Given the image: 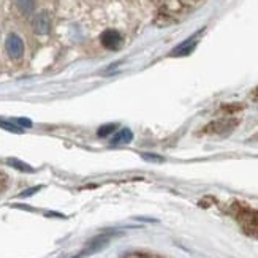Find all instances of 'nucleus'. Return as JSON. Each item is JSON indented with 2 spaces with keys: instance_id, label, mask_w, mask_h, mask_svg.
Masks as SVG:
<instances>
[{
  "instance_id": "obj_10",
  "label": "nucleus",
  "mask_w": 258,
  "mask_h": 258,
  "mask_svg": "<svg viewBox=\"0 0 258 258\" xmlns=\"http://www.w3.org/2000/svg\"><path fill=\"white\" fill-rule=\"evenodd\" d=\"M114 130H116V125H114V124H106V125H102L100 128H98L97 135L100 136V138H105V136H108V135H113Z\"/></svg>"
},
{
  "instance_id": "obj_12",
  "label": "nucleus",
  "mask_w": 258,
  "mask_h": 258,
  "mask_svg": "<svg viewBox=\"0 0 258 258\" xmlns=\"http://www.w3.org/2000/svg\"><path fill=\"white\" fill-rule=\"evenodd\" d=\"M15 124L19 125V127H21V125H23V127H31V125H32V122L29 121V119H16Z\"/></svg>"
},
{
  "instance_id": "obj_14",
  "label": "nucleus",
  "mask_w": 258,
  "mask_h": 258,
  "mask_svg": "<svg viewBox=\"0 0 258 258\" xmlns=\"http://www.w3.org/2000/svg\"><path fill=\"white\" fill-rule=\"evenodd\" d=\"M5 185H7V176H5V174H2V173H0V192L4 190V188H5Z\"/></svg>"
},
{
  "instance_id": "obj_5",
  "label": "nucleus",
  "mask_w": 258,
  "mask_h": 258,
  "mask_svg": "<svg viewBox=\"0 0 258 258\" xmlns=\"http://www.w3.org/2000/svg\"><path fill=\"white\" fill-rule=\"evenodd\" d=\"M196 43H198V32L195 35H192L190 38H187L185 42L177 45L173 49V51L170 53V56L171 57H184V56H188L196 48Z\"/></svg>"
},
{
  "instance_id": "obj_15",
  "label": "nucleus",
  "mask_w": 258,
  "mask_h": 258,
  "mask_svg": "<svg viewBox=\"0 0 258 258\" xmlns=\"http://www.w3.org/2000/svg\"><path fill=\"white\" fill-rule=\"evenodd\" d=\"M143 157H144V158H152L154 162H162V160H163L162 157H158V155H151V154H144Z\"/></svg>"
},
{
  "instance_id": "obj_6",
  "label": "nucleus",
  "mask_w": 258,
  "mask_h": 258,
  "mask_svg": "<svg viewBox=\"0 0 258 258\" xmlns=\"http://www.w3.org/2000/svg\"><path fill=\"white\" fill-rule=\"evenodd\" d=\"M34 31L40 35H45L49 32V27H51V21H49V16L46 13H38L34 18Z\"/></svg>"
},
{
  "instance_id": "obj_1",
  "label": "nucleus",
  "mask_w": 258,
  "mask_h": 258,
  "mask_svg": "<svg viewBox=\"0 0 258 258\" xmlns=\"http://www.w3.org/2000/svg\"><path fill=\"white\" fill-rule=\"evenodd\" d=\"M233 215L234 219L239 222L242 230L250 234V236H258V211L252 209L249 206H244L241 203H234L233 207Z\"/></svg>"
},
{
  "instance_id": "obj_11",
  "label": "nucleus",
  "mask_w": 258,
  "mask_h": 258,
  "mask_svg": "<svg viewBox=\"0 0 258 258\" xmlns=\"http://www.w3.org/2000/svg\"><path fill=\"white\" fill-rule=\"evenodd\" d=\"M0 127L5 128V130L8 132H13V133H21L23 132V128L16 125L15 122H4V121H0Z\"/></svg>"
},
{
  "instance_id": "obj_2",
  "label": "nucleus",
  "mask_w": 258,
  "mask_h": 258,
  "mask_svg": "<svg viewBox=\"0 0 258 258\" xmlns=\"http://www.w3.org/2000/svg\"><path fill=\"white\" fill-rule=\"evenodd\" d=\"M236 127H237L236 119H222V121H214L211 124H207L201 132L209 133V135H228L231 133Z\"/></svg>"
},
{
  "instance_id": "obj_13",
  "label": "nucleus",
  "mask_w": 258,
  "mask_h": 258,
  "mask_svg": "<svg viewBox=\"0 0 258 258\" xmlns=\"http://www.w3.org/2000/svg\"><path fill=\"white\" fill-rule=\"evenodd\" d=\"M40 190V187H35V188H29V190H26V192H23L21 195H19V198H26V196H31V195H34L35 192H38Z\"/></svg>"
},
{
  "instance_id": "obj_4",
  "label": "nucleus",
  "mask_w": 258,
  "mask_h": 258,
  "mask_svg": "<svg viewBox=\"0 0 258 258\" xmlns=\"http://www.w3.org/2000/svg\"><path fill=\"white\" fill-rule=\"evenodd\" d=\"M100 42L102 45L106 48V49H113V51H116V49H119L122 46V35L119 31H114V29H108V31H105L100 37Z\"/></svg>"
},
{
  "instance_id": "obj_3",
  "label": "nucleus",
  "mask_w": 258,
  "mask_h": 258,
  "mask_svg": "<svg viewBox=\"0 0 258 258\" xmlns=\"http://www.w3.org/2000/svg\"><path fill=\"white\" fill-rule=\"evenodd\" d=\"M5 49L13 61H18V59H21L24 54V43L16 34H10L5 42Z\"/></svg>"
},
{
  "instance_id": "obj_8",
  "label": "nucleus",
  "mask_w": 258,
  "mask_h": 258,
  "mask_svg": "<svg viewBox=\"0 0 258 258\" xmlns=\"http://www.w3.org/2000/svg\"><path fill=\"white\" fill-rule=\"evenodd\" d=\"M7 163H8L10 166L16 168V170H19V171H26V173H32V171H34L32 166H29V165H26V163H23V162H19V160H16V158H8Z\"/></svg>"
},
{
  "instance_id": "obj_9",
  "label": "nucleus",
  "mask_w": 258,
  "mask_h": 258,
  "mask_svg": "<svg viewBox=\"0 0 258 258\" xmlns=\"http://www.w3.org/2000/svg\"><path fill=\"white\" fill-rule=\"evenodd\" d=\"M16 4L23 13H31L34 10V0H16Z\"/></svg>"
},
{
  "instance_id": "obj_7",
  "label": "nucleus",
  "mask_w": 258,
  "mask_h": 258,
  "mask_svg": "<svg viewBox=\"0 0 258 258\" xmlns=\"http://www.w3.org/2000/svg\"><path fill=\"white\" fill-rule=\"evenodd\" d=\"M133 140V133L130 128H122V130H119L114 133V136L111 138V144L113 146H117V144H128Z\"/></svg>"
}]
</instances>
